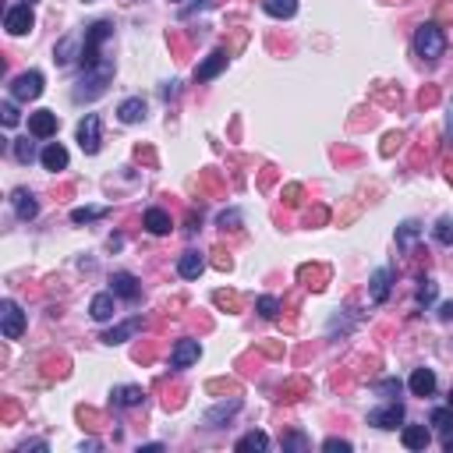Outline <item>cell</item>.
Wrapping results in <instances>:
<instances>
[{
  "mask_svg": "<svg viewBox=\"0 0 453 453\" xmlns=\"http://www.w3.org/2000/svg\"><path fill=\"white\" fill-rule=\"evenodd\" d=\"M414 54L422 57V61H439L443 54H447V32L436 25V21H425V25H418V32H414Z\"/></svg>",
  "mask_w": 453,
  "mask_h": 453,
  "instance_id": "6da1fadb",
  "label": "cell"
},
{
  "mask_svg": "<svg viewBox=\"0 0 453 453\" xmlns=\"http://www.w3.org/2000/svg\"><path fill=\"white\" fill-rule=\"evenodd\" d=\"M113 36V25L110 21H96V25H89L86 29V39H82V54H78V61H82V71H89V68H96V64H103L106 57L99 54L103 50V43Z\"/></svg>",
  "mask_w": 453,
  "mask_h": 453,
  "instance_id": "7a4b0ae2",
  "label": "cell"
},
{
  "mask_svg": "<svg viewBox=\"0 0 453 453\" xmlns=\"http://www.w3.org/2000/svg\"><path fill=\"white\" fill-rule=\"evenodd\" d=\"M110 78H113V57H106L103 64H96V68H89V71L82 75V82H78V89H75V103H89L96 96H103Z\"/></svg>",
  "mask_w": 453,
  "mask_h": 453,
  "instance_id": "3957f363",
  "label": "cell"
},
{
  "mask_svg": "<svg viewBox=\"0 0 453 453\" xmlns=\"http://www.w3.org/2000/svg\"><path fill=\"white\" fill-rule=\"evenodd\" d=\"M0 333H4V340H18L25 333V312L11 297L0 301Z\"/></svg>",
  "mask_w": 453,
  "mask_h": 453,
  "instance_id": "277c9868",
  "label": "cell"
},
{
  "mask_svg": "<svg viewBox=\"0 0 453 453\" xmlns=\"http://www.w3.org/2000/svg\"><path fill=\"white\" fill-rule=\"evenodd\" d=\"M32 25H36V14H32L29 4H11L4 11V29L11 36H25V32H32Z\"/></svg>",
  "mask_w": 453,
  "mask_h": 453,
  "instance_id": "5b68a950",
  "label": "cell"
},
{
  "mask_svg": "<svg viewBox=\"0 0 453 453\" xmlns=\"http://www.w3.org/2000/svg\"><path fill=\"white\" fill-rule=\"evenodd\" d=\"M7 92H11V99H18V103L39 99V96H43V75H39V71H25V75H18V78L7 86Z\"/></svg>",
  "mask_w": 453,
  "mask_h": 453,
  "instance_id": "8992f818",
  "label": "cell"
},
{
  "mask_svg": "<svg viewBox=\"0 0 453 453\" xmlns=\"http://www.w3.org/2000/svg\"><path fill=\"white\" fill-rule=\"evenodd\" d=\"M368 425H375V429H397V425H404V404L390 400L386 407L368 411Z\"/></svg>",
  "mask_w": 453,
  "mask_h": 453,
  "instance_id": "52a82bcc",
  "label": "cell"
},
{
  "mask_svg": "<svg viewBox=\"0 0 453 453\" xmlns=\"http://www.w3.org/2000/svg\"><path fill=\"white\" fill-rule=\"evenodd\" d=\"M78 146L86 156H96L99 146H103V135H99V117L96 113H86V121L78 124Z\"/></svg>",
  "mask_w": 453,
  "mask_h": 453,
  "instance_id": "ba28073f",
  "label": "cell"
},
{
  "mask_svg": "<svg viewBox=\"0 0 453 453\" xmlns=\"http://www.w3.org/2000/svg\"><path fill=\"white\" fill-rule=\"evenodd\" d=\"M29 135H32V138H54V135H57V113H54V110H36V113H29Z\"/></svg>",
  "mask_w": 453,
  "mask_h": 453,
  "instance_id": "9c48e42d",
  "label": "cell"
},
{
  "mask_svg": "<svg viewBox=\"0 0 453 453\" xmlns=\"http://www.w3.org/2000/svg\"><path fill=\"white\" fill-rule=\"evenodd\" d=\"M202 358V344L198 340H178V347L170 351V368H191V365Z\"/></svg>",
  "mask_w": 453,
  "mask_h": 453,
  "instance_id": "30bf717a",
  "label": "cell"
},
{
  "mask_svg": "<svg viewBox=\"0 0 453 453\" xmlns=\"http://www.w3.org/2000/svg\"><path fill=\"white\" fill-rule=\"evenodd\" d=\"M110 290H113L117 297L131 301V305H135V301L142 297V283H138V280H135L131 273H113V276H110Z\"/></svg>",
  "mask_w": 453,
  "mask_h": 453,
  "instance_id": "8fae6325",
  "label": "cell"
},
{
  "mask_svg": "<svg viewBox=\"0 0 453 453\" xmlns=\"http://www.w3.org/2000/svg\"><path fill=\"white\" fill-rule=\"evenodd\" d=\"M227 61H230V57H227V50H213V54H209V57L195 68V82H213V78L227 68Z\"/></svg>",
  "mask_w": 453,
  "mask_h": 453,
  "instance_id": "7c38bea8",
  "label": "cell"
},
{
  "mask_svg": "<svg viewBox=\"0 0 453 453\" xmlns=\"http://www.w3.org/2000/svg\"><path fill=\"white\" fill-rule=\"evenodd\" d=\"M390 283H393V270H390V266L372 273V280H368V301H372V305H382V301L390 297Z\"/></svg>",
  "mask_w": 453,
  "mask_h": 453,
  "instance_id": "4fadbf2b",
  "label": "cell"
},
{
  "mask_svg": "<svg viewBox=\"0 0 453 453\" xmlns=\"http://www.w3.org/2000/svg\"><path fill=\"white\" fill-rule=\"evenodd\" d=\"M11 205H14L18 220H25V223L39 216V202H36V195H32V191H25V188H18V191L11 195Z\"/></svg>",
  "mask_w": 453,
  "mask_h": 453,
  "instance_id": "5bb4252c",
  "label": "cell"
},
{
  "mask_svg": "<svg viewBox=\"0 0 453 453\" xmlns=\"http://www.w3.org/2000/svg\"><path fill=\"white\" fill-rule=\"evenodd\" d=\"M142 223H146V230L149 234H156V238H163V234H170V227H174V220H170V213L167 209H146V216H142Z\"/></svg>",
  "mask_w": 453,
  "mask_h": 453,
  "instance_id": "9a60e30c",
  "label": "cell"
},
{
  "mask_svg": "<svg viewBox=\"0 0 453 453\" xmlns=\"http://www.w3.org/2000/svg\"><path fill=\"white\" fill-rule=\"evenodd\" d=\"M407 386H411L414 397H432L436 393V372L432 368H414L411 379H407Z\"/></svg>",
  "mask_w": 453,
  "mask_h": 453,
  "instance_id": "2e32d148",
  "label": "cell"
},
{
  "mask_svg": "<svg viewBox=\"0 0 453 453\" xmlns=\"http://www.w3.org/2000/svg\"><path fill=\"white\" fill-rule=\"evenodd\" d=\"M138 330H142V319H128V322H121V326H113V330H106V333H103L99 340L113 347V344H124V340H131V337H135Z\"/></svg>",
  "mask_w": 453,
  "mask_h": 453,
  "instance_id": "e0dca14e",
  "label": "cell"
},
{
  "mask_svg": "<svg viewBox=\"0 0 453 453\" xmlns=\"http://www.w3.org/2000/svg\"><path fill=\"white\" fill-rule=\"evenodd\" d=\"M117 117H121V124H138V121L146 117V99H142V96L124 99V103L117 106Z\"/></svg>",
  "mask_w": 453,
  "mask_h": 453,
  "instance_id": "ac0fdd59",
  "label": "cell"
},
{
  "mask_svg": "<svg viewBox=\"0 0 453 453\" xmlns=\"http://www.w3.org/2000/svg\"><path fill=\"white\" fill-rule=\"evenodd\" d=\"M400 443H404L407 450H425V447L432 443V432H429L425 425H407V429L400 432Z\"/></svg>",
  "mask_w": 453,
  "mask_h": 453,
  "instance_id": "d6986e66",
  "label": "cell"
},
{
  "mask_svg": "<svg viewBox=\"0 0 453 453\" xmlns=\"http://www.w3.org/2000/svg\"><path fill=\"white\" fill-rule=\"evenodd\" d=\"M113 297H117L113 290H110V294H96V297H92L89 315L96 319V322H110V319H113Z\"/></svg>",
  "mask_w": 453,
  "mask_h": 453,
  "instance_id": "ffe728a7",
  "label": "cell"
},
{
  "mask_svg": "<svg viewBox=\"0 0 453 453\" xmlns=\"http://www.w3.org/2000/svg\"><path fill=\"white\" fill-rule=\"evenodd\" d=\"M178 273H181L184 280H198L205 273V259L198 252H184L181 259H178Z\"/></svg>",
  "mask_w": 453,
  "mask_h": 453,
  "instance_id": "44dd1931",
  "label": "cell"
},
{
  "mask_svg": "<svg viewBox=\"0 0 453 453\" xmlns=\"http://www.w3.org/2000/svg\"><path fill=\"white\" fill-rule=\"evenodd\" d=\"M39 160H43V167H46V170H64V167H68V149H64L61 142H50V146L43 149V156H39Z\"/></svg>",
  "mask_w": 453,
  "mask_h": 453,
  "instance_id": "7402d4cb",
  "label": "cell"
},
{
  "mask_svg": "<svg viewBox=\"0 0 453 453\" xmlns=\"http://www.w3.org/2000/svg\"><path fill=\"white\" fill-rule=\"evenodd\" d=\"M110 397H113V407H138V404L146 400L142 386H117Z\"/></svg>",
  "mask_w": 453,
  "mask_h": 453,
  "instance_id": "603a6c76",
  "label": "cell"
},
{
  "mask_svg": "<svg viewBox=\"0 0 453 453\" xmlns=\"http://www.w3.org/2000/svg\"><path fill=\"white\" fill-rule=\"evenodd\" d=\"M429 425H432L439 436H453V407H432Z\"/></svg>",
  "mask_w": 453,
  "mask_h": 453,
  "instance_id": "cb8c5ba5",
  "label": "cell"
},
{
  "mask_svg": "<svg viewBox=\"0 0 453 453\" xmlns=\"http://www.w3.org/2000/svg\"><path fill=\"white\" fill-rule=\"evenodd\" d=\"M238 453H248V450H255V453H263V450H270V436L266 432H248V436H241L238 439V447H234Z\"/></svg>",
  "mask_w": 453,
  "mask_h": 453,
  "instance_id": "d4e9b609",
  "label": "cell"
},
{
  "mask_svg": "<svg viewBox=\"0 0 453 453\" xmlns=\"http://www.w3.org/2000/svg\"><path fill=\"white\" fill-rule=\"evenodd\" d=\"M263 7L273 18H294L297 14V0H263Z\"/></svg>",
  "mask_w": 453,
  "mask_h": 453,
  "instance_id": "484cf974",
  "label": "cell"
},
{
  "mask_svg": "<svg viewBox=\"0 0 453 453\" xmlns=\"http://www.w3.org/2000/svg\"><path fill=\"white\" fill-rule=\"evenodd\" d=\"M418 234H422V227L414 223V220H407V223H400V230H397V248L400 252H407L414 241H418Z\"/></svg>",
  "mask_w": 453,
  "mask_h": 453,
  "instance_id": "4316f807",
  "label": "cell"
},
{
  "mask_svg": "<svg viewBox=\"0 0 453 453\" xmlns=\"http://www.w3.org/2000/svg\"><path fill=\"white\" fill-rule=\"evenodd\" d=\"M238 407H241V400H230V404H220V407H213V411L205 414V425H209V429H220V422H227V418H230Z\"/></svg>",
  "mask_w": 453,
  "mask_h": 453,
  "instance_id": "83f0119b",
  "label": "cell"
},
{
  "mask_svg": "<svg viewBox=\"0 0 453 453\" xmlns=\"http://www.w3.org/2000/svg\"><path fill=\"white\" fill-rule=\"evenodd\" d=\"M11 146H14V160H18V163H32V160H36V146H32L29 138H14Z\"/></svg>",
  "mask_w": 453,
  "mask_h": 453,
  "instance_id": "f1b7e54d",
  "label": "cell"
},
{
  "mask_svg": "<svg viewBox=\"0 0 453 453\" xmlns=\"http://www.w3.org/2000/svg\"><path fill=\"white\" fill-rule=\"evenodd\" d=\"M432 238H436V241H439L443 248H450V245H453V220H450V216H443V220L436 223Z\"/></svg>",
  "mask_w": 453,
  "mask_h": 453,
  "instance_id": "f546056e",
  "label": "cell"
},
{
  "mask_svg": "<svg viewBox=\"0 0 453 453\" xmlns=\"http://www.w3.org/2000/svg\"><path fill=\"white\" fill-rule=\"evenodd\" d=\"M99 216H106V205H89V209H75V213H71V223H92V220H99Z\"/></svg>",
  "mask_w": 453,
  "mask_h": 453,
  "instance_id": "4dcf8cb0",
  "label": "cell"
},
{
  "mask_svg": "<svg viewBox=\"0 0 453 453\" xmlns=\"http://www.w3.org/2000/svg\"><path fill=\"white\" fill-rule=\"evenodd\" d=\"M255 312H259L263 319H276V315H280V301L270 297V294H263V297L255 301Z\"/></svg>",
  "mask_w": 453,
  "mask_h": 453,
  "instance_id": "1f68e13d",
  "label": "cell"
},
{
  "mask_svg": "<svg viewBox=\"0 0 453 453\" xmlns=\"http://www.w3.org/2000/svg\"><path fill=\"white\" fill-rule=\"evenodd\" d=\"M414 301H418V305H432V301H436V283H432V280H422Z\"/></svg>",
  "mask_w": 453,
  "mask_h": 453,
  "instance_id": "d6a6232c",
  "label": "cell"
},
{
  "mask_svg": "<svg viewBox=\"0 0 453 453\" xmlns=\"http://www.w3.org/2000/svg\"><path fill=\"white\" fill-rule=\"evenodd\" d=\"M375 393H379V397H386V400L400 397V379H382V382H375Z\"/></svg>",
  "mask_w": 453,
  "mask_h": 453,
  "instance_id": "836d02e7",
  "label": "cell"
},
{
  "mask_svg": "<svg viewBox=\"0 0 453 453\" xmlns=\"http://www.w3.org/2000/svg\"><path fill=\"white\" fill-rule=\"evenodd\" d=\"M71 50H75V36L61 39V46L54 50V61H57V64H68V61H71Z\"/></svg>",
  "mask_w": 453,
  "mask_h": 453,
  "instance_id": "e575fe53",
  "label": "cell"
},
{
  "mask_svg": "<svg viewBox=\"0 0 453 453\" xmlns=\"http://www.w3.org/2000/svg\"><path fill=\"white\" fill-rule=\"evenodd\" d=\"M283 450H308V439L301 432H290V436H283Z\"/></svg>",
  "mask_w": 453,
  "mask_h": 453,
  "instance_id": "d590c367",
  "label": "cell"
},
{
  "mask_svg": "<svg viewBox=\"0 0 453 453\" xmlns=\"http://www.w3.org/2000/svg\"><path fill=\"white\" fill-rule=\"evenodd\" d=\"M238 223H241V213H238V209L220 213V227H223V230H238Z\"/></svg>",
  "mask_w": 453,
  "mask_h": 453,
  "instance_id": "8d00e7d4",
  "label": "cell"
},
{
  "mask_svg": "<svg viewBox=\"0 0 453 453\" xmlns=\"http://www.w3.org/2000/svg\"><path fill=\"white\" fill-rule=\"evenodd\" d=\"M322 450L326 453H351V443H347V439H326Z\"/></svg>",
  "mask_w": 453,
  "mask_h": 453,
  "instance_id": "74e56055",
  "label": "cell"
},
{
  "mask_svg": "<svg viewBox=\"0 0 453 453\" xmlns=\"http://www.w3.org/2000/svg\"><path fill=\"white\" fill-rule=\"evenodd\" d=\"M0 113H4V128H14V124H18V110H14V103H4Z\"/></svg>",
  "mask_w": 453,
  "mask_h": 453,
  "instance_id": "f35d334b",
  "label": "cell"
},
{
  "mask_svg": "<svg viewBox=\"0 0 453 453\" xmlns=\"http://www.w3.org/2000/svg\"><path fill=\"white\" fill-rule=\"evenodd\" d=\"M216 305H227V308H238V297L227 294V290H216Z\"/></svg>",
  "mask_w": 453,
  "mask_h": 453,
  "instance_id": "ab89813d",
  "label": "cell"
},
{
  "mask_svg": "<svg viewBox=\"0 0 453 453\" xmlns=\"http://www.w3.org/2000/svg\"><path fill=\"white\" fill-rule=\"evenodd\" d=\"M29 450H50V447H46V439H32V443H21L18 447V453H29Z\"/></svg>",
  "mask_w": 453,
  "mask_h": 453,
  "instance_id": "60d3db41",
  "label": "cell"
},
{
  "mask_svg": "<svg viewBox=\"0 0 453 453\" xmlns=\"http://www.w3.org/2000/svg\"><path fill=\"white\" fill-rule=\"evenodd\" d=\"M439 319H443V322H453V301H447V305L439 308Z\"/></svg>",
  "mask_w": 453,
  "mask_h": 453,
  "instance_id": "b9f144b4",
  "label": "cell"
},
{
  "mask_svg": "<svg viewBox=\"0 0 453 453\" xmlns=\"http://www.w3.org/2000/svg\"><path fill=\"white\" fill-rule=\"evenodd\" d=\"M297 195H301V188H287V202L290 205H297Z\"/></svg>",
  "mask_w": 453,
  "mask_h": 453,
  "instance_id": "7bdbcfd3",
  "label": "cell"
},
{
  "mask_svg": "<svg viewBox=\"0 0 453 453\" xmlns=\"http://www.w3.org/2000/svg\"><path fill=\"white\" fill-rule=\"evenodd\" d=\"M447 146H453V110H450V117H447Z\"/></svg>",
  "mask_w": 453,
  "mask_h": 453,
  "instance_id": "ee69618b",
  "label": "cell"
},
{
  "mask_svg": "<svg viewBox=\"0 0 453 453\" xmlns=\"http://www.w3.org/2000/svg\"><path fill=\"white\" fill-rule=\"evenodd\" d=\"M174 96H178V82H170V86L163 89V99H174Z\"/></svg>",
  "mask_w": 453,
  "mask_h": 453,
  "instance_id": "f6af8a7d",
  "label": "cell"
},
{
  "mask_svg": "<svg viewBox=\"0 0 453 453\" xmlns=\"http://www.w3.org/2000/svg\"><path fill=\"white\" fill-rule=\"evenodd\" d=\"M156 450H163V443H146L138 453H156Z\"/></svg>",
  "mask_w": 453,
  "mask_h": 453,
  "instance_id": "bcb514c9",
  "label": "cell"
},
{
  "mask_svg": "<svg viewBox=\"0 0 453 453\" xmlns=\"http://www.w3.org/2000/svg\"><path fill=\"white\" fill-rule=\"evenodd\" d=\"M443 450L453 453V436H443Z\"/></svg>",
  "mask_w": 453,
  "mask_h": 453,
  "instance_id": "7dc6e473",
  "label": "cell"
},
{
  "mask_svg": "<svg viewBox=\"0 0 453 453\" xmlns=\"http://www.w3.org/2000/svg\"><path fill=\"white\" fill-rule=\"evenodd\" d=\"M447 178H450V184H453V163H450V170H447Z\"/></svg>",
  "mask_w": 453,
  "mask_h": 453,
  "instance_id": "c3c4849f",
  "label": "cell"
},
{
  "mask_svg": "<svg viewBox=\"0 0 453 453\" xmlns=\"http://www.w3.org/2000/svg\"><path fill=\"white\" fill-rule=\"evenodd\" d=\"M450 407H453V390H450Z\"/></svg>",
  "mask_w": 453,
  "mask_h": 453,
  "instance_id": "681fc988",
  "label": "cell"
},
{
  "mask_svg": "<svg viewBox=\"0 0 453 453\" xmlns=\"http://www.w3.org/2000/svg\"><path fill=\"white\" fill-rule=\"evenodd\" d=\"M29 4H32V0H29Z\"/></svg>",
  "mask_w": 453,
  "mask_h": 453,
  "instance_id": "f907efd6",
  "label": "cell"
}]
</instances>
